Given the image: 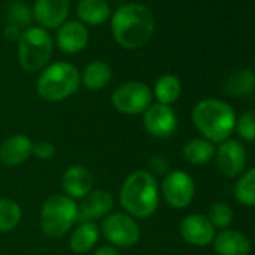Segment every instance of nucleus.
Masks as SVG:
<instances>
[{"mask_svg": "<svg viewBox=\"0 0 255 255\" xmlns=\"http://www.w3.org/2000/svg\"><path fill=\"white\" fill-rule=\"evenodd\" d=\"M120 203L129 216H152L159 204V191L155 176L146 170H138L128 176L120 188Z\"/></svg>", "mask_w": 255, "mask_h": 255, "instance_id": "7ed1b4c3", "label": "nucleus"}, {"mask_svg": "<svg viewBox=\"0 0 255 255\" xmlns=\"http://www.w3.org/2000/svg\"><path fill=\"white\" fill-rule=\"evenodd\" d=\"M32 14L42 29H59L68 20L69 0H36Z\"/></svg>", "mask_w": 255, "mask_h": 255, "instance_id": "ddd939ff", "label": "nucleus"}, {"mask_svg": "<svg viewBox=\"0 0 255 255\" xmlns=\"http://www.w3.org/2000/svg\"><path fill=\"white\" fill-rule=\"evenodd\" d=\"M111 102L119 113L129 116L144 114L152 105V90L141 81H129L113 92Z\"/></svg>", "mask_w": 255, "mask_h": 255, "instance_id": "0eeeda50", "label": "nucleus"}, {"mask_svg": "<svg viewBox=\"0 0 255 255\" xmlns=\"http://www.w3.org/2000/svg\"><path fill=\"white\" fill-rule=\"evenodd\" d=\"M207 218H209V221L212 222V225L215 228L227 230L230 227V224L233 222L234 212H233V209H231V206L228 203L219 201V203H215L210 207Z\"/></svg>", "mask_w": 255, "mask_h": 255, "instance_id": "bb28decb", "label": "nucleus"}, {"mask_svg": "<svg viewBox=\"0 0 255 255\" xmlns=\"http://www.w3.org/2000/svg\"><path fill=\"white\" fill-rule=\"evenodd\" d=\"M80 83V72L74 65L56 62L42 69L36 81V90L44 101L59 102L74 95Z\"/></svg>", "mask_w": 255, "mask_h": 255, "instance_id": "20e7f679", "label": "nucleus"}, {"mask_svg": "<svg viewBox=\"0 0 255 255\" xmlns=\"http://www.w3.org/2000/svg\"><path fill=\"white\" fill-rule=\"evenodd\" d=\"M78 219V204L68 195L56 194L41 209V228L48 237H62Z\"/></svg>", "mask_w": 255, "mask_h": 255, "instance_id": "423d86ee", "label": "nucleus"}, {"mask_svg": "<svg viewBox=\"0 0 255 255\" xmlns=\"http://www.w3.org/2000/svg\"><path fill=\"white\" fill-rule=\"evenodd\" d=\"M99 239V228L95 222H81L71 234L69 246L75 254L89 252Z\"/></svg>", "mask_w": 255, "mask_h": 255, "instance_id": "412c9836", "label": "nucleus"}, {"mask_svg": "<svg viewBox=\"0 0 255 255\" xmlns=\"http://www.w3.org/2000/svg\"><path fill=\"white\" fill-rule=\"evenodd\" d=\"M93 255H120V254H119V251H117L114 246L105 245V246H101Z\"/></svg>", "mask_w": 255, "mask_h": 255, "instance_id": "473e14b6", "label": "nucleus"}, {"mask_svg": "<svg viewBox=\"0 0 255 255\" xmlns=\"http://www.w3.org/2000/svg\"><path fill=\"white\" fill-rule=\"evenodd\" d=\"M150 167L155 173L158 174H168L170 173V162L167 161L165 156H153L150 161Z\"/></svg>", "mask_w": 255, "mask_h": 255, "instance_id": "7c9ffc66", "label": "nucleus"}, {"mask_svg": "<svg viewBox=\"0 0 255 255\" xmlns=\"http://www.w3.org/2000/svg\"><path fill=\"white\" fill-rule=\"evenodd\" d=\"M111 77H113L111 66L104 60L90 62L80 74V80L83 86L89 90H101L107 87V84L111 81Z\"/></svg>", "mask_w": 255, "mask_h": 255, "instance_id": "aec40b11", "label": "nucleus"}, {"mask_svg": "<svg viewBox=\"0 0 255 255\" xmlns=\"http://www.w3.org/2000/svg\"><path fill=\"white\" fill-rule=\"evenodd\" d=\"M255 72L251 69H239L233 72L225 83V93L231 98H245L254 92Z\"/></svg>", "mask_w": 255, "mask_h": 255, "instance_id": "4be33fe9", "label": "nucleus"}, {"mask_svg": "<svg viewBox=\"0 0 255 255\" xmlns=\"http://www.w3.org/2000/svg\"><path fill=\"white\" fill-rule=\"evenodd\" d=\"M180 236L185 242L194 246H207L215 239V227L209 221L207 216L200 213L188 215L182 219L180 225Z\"/></svg>", "mask_w": 255, "mask_h": 255, "instance_id": "f8f14e48", "label": "nucleus"}, {"mask_svg": "<svg viewBox=\"0 0 255 255\" xmlns=\"http://www.w3.org/2000/svg\"><path fill=\"white\" fill-rule=\"evenodd\" d=\"M89 30L80 21H66L57 29V47L66 54H77L89 44Z\"/></svg>", "mask_w": 255, "mask_h": 255, "instance_id": "4468645a", "label": "nucleus"}, {"mask_svg": "<svg viewBox=\"0 0 255 255\" xmlns=\"http://www.w3.org/2000/svg\"><path fill=\"white\" fill-rule=\"evenodd\" d=\"M153 93L158 99V104L171 105L179 99V96L182 93L180 80L173 74H165L155 83Z\"/></svg>", "mask_w": 255, "mask_h": 255, "instance_id": "b1692460", "label": "nucleus"}, {"mask_svg": "<svg viewBox=\"0 0 255 255\" xmlns=\"http://www.w3.org/2000/svg\"><path fill=\"white\" fill-rule=\"evenodd\" d=\"M213 248L218 255H249V239L236 230H221L213 239Z\"/></svg>", "mask_w": 255, "mask_h": 255, "instance_id": "a211bd4d", "label": "nucleus"}, {"mask_svg": "<svg viewBox=\"0 0 255 255\" xmlns=\"http://www.w3.org/2000/svg\"><path fill=\"white\" fill-rule=\"evenodd\" d=\"M105 239L111 246L117 248H131L140 240V227L132 216L126 213H111L107 215L101 227Z\"/></svg>", "mask_w": 255, "mask_h": 255, "instance_id": "6e6552de", "label": "nucleus"}, {"mask_svg": "<svg viewBox=\"0 0 255 255\" xmlns=\"http://www.w3.org/2000/svg\"><path fill=\"white\" fill-rule=\"evenodd\" d=\"M144 128L155 138H168L177 128V116L170 105L153 104L144 113Z\"/></svg>", "mask_w": 255, "mask_h": 255, "instance_id": "9b49d317", "label": "nucleus"}, {"mask_svg": "<svg viewBox=\"0 0 255 255\" xmlns=\"http://www.w3.org/2000/svg\"><path fill=\"white\" fill-rule=\"evenodd\" d=\"M33 155L42 161H48L56 155V147L50 141H38L33 144Z\"/></svg>", "mask_w": 255, "mask_h": 255, "instance_id": "c756f323", "label": "nucleus"}, {"mask_svg": "<svg viewBox=\"0 0 255 255\" xmlns=\"http://www.w3.org/2000/svg\"><path fill=\"white\" fill-rule=\"evenodd\" d=\"M162 195L173 209H185L191 204L195 194L192 177L180 170L170 171L162 182Z\"/></svg>", "mask_w": 255, "mask_h": 255, "instance_id": "1a4fd4ad", "label": "nucleus"}, {"mask_svg": "<svg viewBox=\"0 0 255 255\" xmlns=\"http://www.w3.org/2000/svg\"><path fill=\"white\" fill-rule=\"evenodd\" d=\"M53 54V39L42 27H29L18 39V62L26 72H39L47 68Z\"/></svg>", "mask_w": 255, "mask_h": 255, "instance_id": "39448f33", "label": "nucleus"}, {"mask_svg": "<svg viewBox=\"0 0 255 255\" xmlns=\"http://www.w3.org/2000/svg\"><path fill=\"white\" fill-rule=\"evenodd\" d=\"M155 30L153 12L141 3H126L111 17V32L114 41L126 50L146 45Z\"/></svg>", "mask_w": 255, "mask_h": 255, "instance_id": "f257e3e1", "label": "nucleus"}, {"mask_svg": "<svg viewBox=\"0 0 255 255\" xmlns=\"http://www.w3.org/2000/svg\"><path fill=\"white\" fill-rule=\"evenodd\" d=\"M21 32L23 30H20L17 26H12V24H8L6 27H5V38L8 39V41H18L20 39V36H21Z\"/></svg>", "mask_w": 255, "mask_h": 255, "instance_id": "2f4dec72", "label": "nucleus"}, {"mask_svg": "<svg viewBox=\"0 0 255 255\" xmlns=\"http://www.w3.org/2000/svg\"><path fill=\"white\" fill-rule=\"evenodd\" d=\"M252 93H254V96H255V87H254V92H252Z\"/></svg>", "mask_w": 255, "mask_h": 255, "instance_id": "72a5a7b5", "label": "nucleus"}, {"mask_svg": "<svg viewBox=\"0 0 255 255\" xmlns=\"http://www.w3.org/2000/svg\"><path fill=\"white\" fill-rule=\"evenodd\" d=\"M77 15L84 26H99L110 18L111 9L105 0H80Z\"/></svg>", "mask_w": 255, "mask_h": 255, "instance_id": "6ab92c4d", "label": "nucleus"}, {"mask_svg": "<svg viewBox=\"0 0 255 255\" xmlns=\"http://www.w3.org/2000/svg\"><path fill=\"white\" fill-rule=\"evenodd\" d=\"M234 197L246 207L255 206V167L242 173L234 186Z\"/></svg>", "mask_w": 255, "mask_h": 255, "instance_id": "393cba45", "label": "nucleus"}, {"mask_svg": "<svg viewBox=\"0 0 255 255\" xmlns=\"http://www.w3.org/2000/svg\"><path fill=\"white\" fill-rule=\"evenodd\" d=\"M33 14L30 8L23 2H14L8 8V24L17 26L20 30L30 24Z\"/></svg>", "mask_w": 255, "mask_h": 255, "instance_id": "cd10ccee", "label": "nucleus"}, {"mask_svg": "<svg viewBox=\"0 0 255 255\" xmlns=\"http://www.w3.org/2000/svg\"><path fill=\"white\" fill-rule=\"evenodd\" d=\"M62 186H63L65 194L69 198L81 200L92 192L93 176L86 167L72 165L65 171L62 177Z\"/></svg>", "mask_w": 255, "mask_h": 255, "instance_id": "f3484780", "label": "nucleus"}, {"mask_svg": "<svg viewBox=\"0 0 255 255\" xmlns=\"http://www.w3.org/2000/svg\"><path fill=\"white\" fill-rule=\"evenodd\" d=\"M33 155V141L24 134H15L0 146V162L6 167H17Z\"/></svg>", "mask_w": 255, "mask_h": 255, "instance_id": "2eb2a0df", "label": "nucleus"}, {"mask_svg": "<svg viewBox=\"0 0 255 255\" xmlns=\"http://www.w3.org/2000/svg\"><path fill=\"white\" fill-rule=\"evenodd\" d=\"M236 113L221 99H203L192 108V123L210 143H222L236 129Z\"/></svg>", "mask_w": 255, "mask_h": 255, "instance_id": "f03ea898", "label": "nucleus"}, {"mask_svg": "<svg viewBox=\"0 0 255 255\" xmlns=\"http://www.w3.org/2000/svg\"><path fill=\"white\" fill-rule=\"evenodd\" d=\"M21 221V207L9 198H0V233L14 230Z\"/></svg>", "mask_w": 255, "mask_h": 255, "instance_id": "a878e982", "label": "nucleus"}, {"mask_svg": "<svg viewBox=\"0 0 255 255\" xmlns=\"http://www.w3.org/2000/svg\"><path fill=\"white\" fill-rule=\"evenodd\" d=\"M113 209V197L104 189L92 191L83 198L78 206V219L81 222H95L99 218H105Z\"/></svg>", "mask_w": 255, "mask_h": 255, "instance_id": "dca6fc26", "label": "nucleus"}, {"mask_svg": "<svg viewBox=\"0 0 255 255\" xmlns=\"http://www.w3.org/2000/svg\"><path fill=\"white\" fill-rule=\"evenodd\" d=\"M237 134L246 141H255V108L245 111L236 122Z\"/></svg>", "mask_w": 255, "mask_h": 255, "instance_id": "c85d7f7f", "label": "nucleus"}, {"mask_svg": "<svg viewBox=\"0 0 255 255\" xmlns=\"http://www.w3.org/2000/svg\"><path fill=\"white\" fill-rule=\"evenodd\" d=\"M216 164L219 171L227 177H237L240 176L248 162V155L245 146L237 140H225L219 143V147L215 152Z\"/></svg>", "mask_w": 255, "mask_h": 255, "instance_id": "9d476101", "label": "nucleus"}, {"mask_svg": "<svg viewBox=\"0 0 255 255\" xmlns=\"http://www.w3.org/2000/svg\"><path fill=\"white\" fill-rule=\"evenodd\" d=\"M216 147L206 138H192L183 147V158L192 165L207 164L215 156Z\"/></svg>", "mask_w": 255, "mask_h": 255, "instance_id": "5701e85b", "label": "nucleus"}]
</instances>
